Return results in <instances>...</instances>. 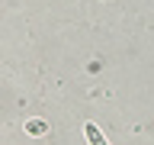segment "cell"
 <instances>
[{
    "instance_id": "cell-1",
    "label": "cell",
    "mask_w": 154,
    "mask_h": 145,
    "mask_svg": "<svg viewBox=\"0 0 154 145\" xmlns=\"http://www.w3.org/2000/svg\"><path fill=\"white\" fill-rule=\"evenodd\" d=\"M84 132H87V142H90V145H109V139L100 132L96 123H84Z\"/></svg>"
},
{
    "instance_id": "cell-2",
    "label": "cell",
    "mask_w": 154,
    "mask_h": 145,
    "mask_svg": "<svg viewBox=\"0 0 154 145\" xmlns=\"http://www.w3.org/2000/svg\"><path fill=\"white\" fill-rule=\"evenodd\" d=\"M26 132L29 135H45L48 132V123H45V119H26Z\"/></svg>"
}]
</instances>
